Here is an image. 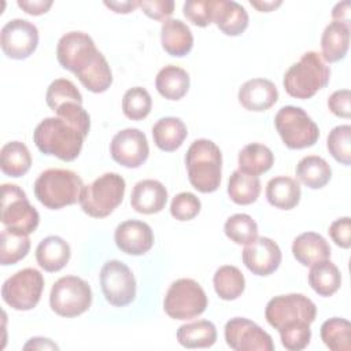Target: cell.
Here are the masks:
<instances>
[{"label": "cell", "mask_w": 351, "mask_h": 351, "mask_svg": "<svg viewBox=\"0 0 351 351\" xmlns=\"http://www.w3.org/2000/svg\"><path fill=\"white\" fill-rule=\"evenodd\" d=\"M59 64L74 73L80 82L93 93L106 92L112 84V73L104 55L92 37L84 32L63 34L56 45Z\"/></svg>", "instance_id": "6da1fadb"}, {"label": "cell", "mask_w": 351, "mask_h": 351, "mask_svg": "<svg viewBox=\"0 0 351 351\" xmlns=\"http://www.w3.org/2000/svg\"><path fill=\"white\" fill-rule=\"evenodd\" d=\"M85 137L75 125L60 117L43 119L33 132V141L40 152L53 155L64 162L77 159Z\"/></svg>", "instance_id": "7a4b0ae2"}, {"label": "cell", "mask_w": 351, "mask_h": 351, "mask_svg": "<svg viewBox=\"0 0 351 351\" xmlns=\"http://www.w3.org/2000/svg\"><path fill=\"white\" fill-rule=\"evenodd\" d=\"M185 166L188 180L196 191L210 193L218 189L222 173V154L214 141L207 138L195 140L186 151Z\"/></svg>", "instance_id": "3957f363"}, {"label": "cell", "mask_w": 351, "mask_h": 351, "mask_svg": "<svg viewBox=\"0 0 351 351\" xmlns=\"http://www.w3.org/2000/svg\"><path fill=\"white\" fill-rule=\"evenodd\" d=\"M330 80V69L321 53L308 51L302 55L284 74L282 85L285 92L295 99H310Z\"/></svg>", "instance_id": "277c9868"}, {"label": "cell", "mask_w": 351, "mask_h": 351, "mask_svg": "<svg viewBox=\"0 0 351 351\" xmlns=\"http://www.w3.org/2000/svg\"><path fill=\"white\" fill-rule=\"evenodd\" d=\"M82 188L81 177L67 169L44 170L34 181L37 200L51 210H59L77 203Z\"/></svg>", "instance_id": "5b68a950"}, {"label": "cell", "mask_w": 351, "mask_h": 351, "mask_svg": "<svg viewBox=\"0 0 351 351\" xmlns=\"http://www.w3.org/2000/svg\"><path fill=\"white\" fill-rule=\"evenodd\" d=\"M125 180L118 173H104L92 184L84 185L80 195L82 211L93 218L110 215L121 203L125 195Z\"/></svg>", "instance_id": "8992f818"}, {"label": "cell", "mask_w": 351, "mask_h": 351, "mask_svg": "<svg viewBox=\"0 0 351 351\" xmlns=\"http://www.w3.org/2000/svg\"><path fill=\"white\" fill-rule=\"evenodd\" d=\"M274 126L289 149H302L311 147L319 137L317 123L307 112L296 106L281 107L274 117Z\"/></svg>", "instance_id": "52a82bcc"}, {"label": "cell", "mask_w": 351, "mask_h": 351, "mask_svg": "<svg viewBox=\"0 0 351 351\" xmlns=\"http://www.w3.org/2000/svg\"><path fill=\"white\" fill-rule=\"evenodd\" d=\"M208 304L207 295L202 285L192 278H180L169 287L163 308L173 319H191L204 313Z\"/></svg>", "instance_id": "ba28073f"}, {"label": "cell", "mask_w": 351, "mask_h": 351, "mask_svg": "<svg viewBox=\"0 0 351 351\" xmlns=\"http://www.w3.org/2000/svg\"><path fill=\"white\" fill-rule=\"evenodd\" d=\"M90 304L92 289L81 277L64 276L52 285L49 306L58 315L73 318L85 313Z\"/></svg>", "instance_id": "9c48e42d"}, {"label": "cell", "mask_w": 351, "mask_h": 351, "mask_svg": "<svg viewBox=\"0 0 351 351\" xmlns=\"http://www.w3.org/2000/svg\"><path fill=\"white\" fill-rule=\"evenodd\" d=\"M317 307L302 293L278 295L271 298L265 308L266 321L277 330L299 322H314Z\"/></svg>", "instance_id": "30bf717a"}, {"label": "cell", "mask_w": 351, "mask_h": 351, "mask_svg": "<svg viewBox=\"0 0 351 351\" xmlns=\"http://www.w3.org/2000/svg\"><path fill=\"white\" fill-rule=\"evenodd\" d=\"M1 223L4 228L26 234L33 233L40 223L38 211L15 184L1 185Z\"/></svg>", "instance_id": "8fae6325"}, {"label": "cell", "mask_w": 351, "mask_h": 351, "mask_svg": "<svg viewBox=\"0 0 351 351\" xmlns=\"http://www.w3.org/2000/svg\"><path fill=\"white\" fill-rule=\"evenodd\" d=\"M44 289L43 274L26 267L8 277L1 287L3 300L14 310L27 311L37 306Z\"/></svg>", "instance_id": "7c38bea8"}, {"label": "cell", "mask_w": 351, "mask_h": 351, "mask_svg": "<svg viewBox=\"0 0 351 351\" xmlns=\"http://www.w3.org/2000/svg\"><path fill=\"white\" fill-rule=\"evenodd\" d=\"M100 285L106 300L115 306L123 307L136 299V278L132 270L121 261H107L100 270Z\"/></svg>", "instance_id": "4fadbf2b"}, {"label": "cell", "mask_w": 351, "mask_h": 351, "mask_svg": "<svg viewBox=\"0 0 351 351\" xmlns=\"http://www.w3.org/2000/svg\"><path fill=\"white\" fill-rule=\"evenodd\" d=\"M226 344L234 351H273L271 336L255 322L236 317L225 325Z\"/></svg>", "instance_id": "5bb4252c"}, {"label": "cell", "mask_w": 351, "mask_h": 351, "mask_svg": "<svg viewBox=\"0 0 351 351\" xmlns=\"http://www.w3.org/2000/svg\"><path fill=\"white\" fill-rule=\"evenodd\" d=\"M0 45L7 58L26 59L38 45V30L26 19H11L1 27Z\"/></svg>", "instance_id": "9a60e30c"}, {"label": "cell", "mask_w": 351, "mask_h": 351, "mask_svg": "<svg viewBox=\"0 0 351 351\" xmlns=\"http://www.w3.org/2000/svg\"><path fill=\"white\" fill-rule=\"evenodd\" d=\"M110 154L121 166L129 169L140 167L147 160L149 154L147 137L136 128L123 129L112 137Z\"/></svg>", "instance_id": "2e32d148"}, {"label": "cell", "mask_w": 351, "mask_h": 351, "mask_svg": "<svg viewBox=\"0 0 351 351\" xmlns=\"http://www.w3.org/2000/svg\"><path fill=\"white\" fill-rule=\"evenodd\" d=\"M241 258L252 274L269 276L278 269L282 255L276 241L269 237H256L250 244H245Z\"/></svg>", "instance_id": "e0dca14e"}, {"label": "cell", "mask_w": 351, "mask_h": 351, "mask_svg": "<svg viewBox=\"0 0 351 351\" xmlns=\"http://www.w3.org/2000/svg\"><path fill=\"white\" fill-rule=\"evenodd\" d=\"M114 240L122 252L128 255H143L154 245V232L147 222L128 219L117 226Z\"/></svg>", "instance_id": "ac0fdd59"}, {"label": "cell", "mask_w": 351, "mask_h": 351, "mask_svg": "<svg viewBox=\"0 0 351 351\" xmlns=\"http://www.w3.org/2000/svg\"><path fill=\"white\" fill-rule=\"evenodd\" d=\"M239 103L248 111H266L278 100L277 86L267 78H252L239 89Z\"/></svg>", "instance_id": "d6986e66"}, {"label": "cell", "mask_w": 351, "mask_h": 351, "mask_svg": "<svg viewBox=\"0 0 351 351\" xmlns=\"http://www.w3.org/2000/svg\"><path fill=\"white\" fill-rule=\"evenodd\" d=\"M167 202V191L160 181L141 180L132 191L130 204L141 214H156L162 211Z\"/></svg>", "instance_id": "ffe728a7"}, {"label": "cell", "mask_w": 351, "mask_h": 351, "mask_svg": "<svg viewBox=\"0 0 351 351\" xmlns=\"http://www.w3.org/2000/svg\"><path fill=\"white\" fill-rule=\"evenodd\" d=\"M213 22L226 36H240L248 26V14L233 0H214Z\"/></svg>", "instance_id": "44dd1931"}, {"label": "cell", "mask_w": 351, "mask_h": 351, "mask_svg": "<svg viewBox=\"0 0 351 351\" xmlns=\"http://www.w3.org/2000/svg\"><path fill=\"white\" fill-rule=\"evenodd\" d=\"M330 245L315 232H304L292 243V254L303 266H311L319 261L330 258Z\"/></svg>", "instance_id": "7402d4cb"}, {"label": "cell", "mask_w": 351, "mask_h": 351, "mask_svg": "<svg viewBox=\"0 0 351 351\" xmlns=\"http://www.w3.org/2000/svg\"><path fill=\"white\" fill-rule=\"evenodd\" d=\"M160 41L163 49L171 56H185L193 47L191 29L181 19H167L160 27Z\"/></svg>", "instance_id": "603a6c76"}, {"label": "cell", "mask_w": 351, "mask_h": 351, "mask_svg": "<svg viewBox=\"0 0 351 351\" xmlns=\"http://www.w3.org/2000/svg\"><path fill=\"white\" fill-rule=\"evenodd\" d=\"M70 255V245L59 236H48L43 239L36 248L37 263L49 273L62 270L67 265Z\"/></svg>", "instance_id": "cb8c5ba5"}, {"label": "cell", "mask_w": 351, "mask_h": 351, "mask_svg": "<svg viewBox=\"0 0 351 351\" xmlns=\"http://www.w3.org/2000/svg\"><path fill=\"white\" fill-rule=\"evenodd\" d=\"M350 45V26L340 22H330L321 36V56L329 63L341 60Z\"/></svg>", "instance_id": "d4e9b609"}, {"label": "cell", "mask_w": 351, "mask_h": 351, "mask_svg": "<svg viewBox=\"0 0 351 351\" xmlns=\"http://www.w3.org/2000/svg\"><path fill=\"white\" fill-rule=\"evenodd\" d=\"M188 130L185 123L176 117H165L152 126V137L156 147L166 152L178 149L186 138Z\"/></svg>", "instance_id": "484cf974"}, {"label": "cell", "mask_w": 351, "mask_h": 351, "mask_svg": "<svg viewBox=\"0 0 351 351\" xmlns=\"http://www.w3.org/2000/svg\"><path fill=\"white\" fill-rule=\"evenodd\" d=\"M189 74L174 64L162 67L155 78V86L158 92L167 100L182 99L189 89Z\"/></svg>", "instance_id": "4316f807"}, {"label": "cell", "mask_w": 351, "mask_h": 351, "mask_svg": "<svg viewBox=\"0 0 351 351\" xmlns=\"http://www.w3.org/2000/svg\"><path fill=\"white\" fill-rule=\"evenodd\" d=\"M300 195L299 182L291 177L278 176L266 185V199L276 208L291 210L296 207L300 202Z\"/></svg>", "instance_id": "83f0119b"}, {"label": "cell", "mask_w": 351, "mask_h": 351, "mask_svg": "<svg viewBox=\"0 0 351 351\" xmlns=\"http://www.w3.org/2000/svg\"><path fill=\"white\" fill-rule=\"evenodd\" d=\"M177 340L185 348H208L217 341V328L207 319L184 324L177 330Z\"/></svg>", "instance_id": "f1b7e54d"}, {"label": "cell", "mask_w": 351, "mask_h": 351, "mask_svg": "<svg viewBox=\"0 0 351 351\" xmlns=\"http://www.w3.org/2000/svg\"><path fill=\"white\" fill-rule=\"evenodd\" d=\"M239 170L250 176H261L271 169L274 155L271 149L259 143H251L239 152Z\"/></svg>", "instance_id": "f546056e"}, {"label": "cell", "mask_w": 351, "mask_h": 351, "mask_svg": "<svg viewBox=\"0 0 351 351\" xmlns=\"http://www.w3.org/2000/svg\"><path fill=\"white\" fill-rule=\"evenodd\" d=\"M308 284L319 296H332L341 285V274L337 266L329 259L311 265Z\"/></svg>", "instance_id": "4dcf8cb0"}, {"label": "cell", "mask_w": 351, "mask_h": 351, "mask_svg": "<svg viewBox=\"0 0 351 351\" xmlns=\"http://www.w3.org/2000/svg\"><path fill=\"white\" fill-rule=\"evenodd\" d=\"M298 180L311 189H319L325 186L330 177L332 169L329 163L317 155H307L302 158L296 166Z\"/></svg>", "instance_id": "1f68e13d"}, {"label": "cell", "mask_w": 351, "mask_h": 351, "mask_svg": "<svg viewBox=\"0 0 351 351\" xmlns=\"http://www.w3.org/2000/svg\"><path fill=\"white\" fill-rule=\"evenodd\" d=\"M32 166V156L27 147L21 141H10L0 151V167L8 177H22Z\"/></svg>", "instance_id": "d6a6232c"}, {"label": "cell", "mask_w": 351, "mask_h": 351, "mask_svg": "<svg viewBox=\"0 0 351 351\" xmlns=\"http://www.w3.org/2000/svg\"><path fill=\"white\" fill-rule=\"evenodd\" d=\"M213 284L217 295L223 300L237 299L245 288V278L241 270L232 265H225L217 269Z\"/></svg>", "instance_id": "836d02e7"}, {"label": "cell", "mask_w": 351, "mask_h": 351, "mask_svg": "<svg viewBox=\"0 0 351 351\" xmlns=\"http://www.w3.org/2000/svg\"><path fill=\"white\" fill-rule=\"evenodd\" d=\"M30 250L29 234L4 228L0 234V263L15 265L23 259Z\"/></svg>", "instance_id": "e575fe53"}, {"label": "cell", "mask_w": 351, "mask_h": 351, "mask_svg": "<svg viewBox=\"0 0 351 351\" xmlns=\"http://www.w3.org/2000/svg\"><path fill=\"white\" fill-rule=\"evenodd\" d=\"M261 181L255 176L245 174L240 170H234L229 177L228 195L236 204L247 206L259 197Z\"/></svg>", "instance_id": "d590c367"}, {"label": "cell", "mask_w": 351, "mask_h": 351, "mask_svg": "<svg viewBox=\"0 0 351 351\" xmlns=\"http://www.w3.org/2000/svg\"><path fill=\"white\" fill-rule=\"evenodd\" d=\"M321 339L324 344L332 351L351 350V324L339 317L326 319L321 325Z\"/></svg>", "instance_id": "8d00e7d4"}, {"label": "cell", "mask_w": 351, "mask_h": 351, "mask_svg": "<svg viewBox=\"0 0 351 351\" xmlns=\"http://www.w3.org/2000/svg\"><path fill=\"white\" fill-rule=\"evenodd\" d=\"M223 232L236 244H250L258 237V225L248 214H233L223 225Z\"/></svg>", "instance_id": "74e56055"}, {"label": "cell", "mask_w": 351, "mask_h": 351, "mask_svg": "<svg viewBox=\"0 0 351 351\" xmlns=\"http://www.w3.org/2000/svg\"><path fill=\"white\" fill-rule=\"evenodd\" d=\"M151 95L141 86L128 89L122 97V111L125 117L132 121L144 119L151 112Z\"/></svg>", "instance_id": "f35d334b"}, {"label": "cell", "mask_w": 351, "mask_h": 351, "mask_svg": "<svg viewBox=\"0 0 351 351\" xmlns=\"http://www.w3.org/2000/svg\"><path fill=\"white\" fill-rule=\"evenodd\" d=\"M45 100L48 107L55 111L58 110L62 104L69 103V101H75L82 104V95L77 89V86L66 78H58L51 82V85L47 89L45 93Z\"/></svg>", "instance_id": "ab89813d"}, {"label": "cell", "mask_w": 351, "mask_h": 351, "mask_svg": "<svg viewBox=\"0 0 351 351\" xmlns=\"http://www.w3.org/2000/svg\"><path fill=\"white\" fill-rule=\"evenodd\" d=\"M329 154L341 165L350 166L351 163V126L339 125L333 128L326 140Z\"/></svg>", "instance_id": "60d3db41"}, {"label": "cell", "mask_w": 351, "mask_h": 351, "mask_svg": "<svg viewBox=\"0 0 351 351\" xmlns=\"http://www.w3.org/2000/svg\"><path fill=\"white\" fill-rule=\"evenodd\" d=\"M282 346L289 351H300L306 348L311 339L310 324L299 322L278 330Z\"/></svg>", "instance_id": "b9f144b4"}, {"label": "cell", "mask_w": 351, "mask_h": 351, "mask_svg": "<svg viewBox=\"0 0 351 351\" xmlns=\"http://www.w3.org/2000/svg\"><path fill=\"white\" fill-rule=\"evenodd\" d=\"M202 208L199 197L191 192H181L176 195L170 204V214L178 221L193 219Z\"/></svg>", "instance_id": "7bdbcfd3"}, {"label": "cell", "mask_w": 351, "mask_h": 351, "mask_svg": "<svg viewBox=\"0 0 351 351\" xmlns=\"http://www.w3.org/2000/svg\"><path fill=\"white\" fill-rule=\"evenodd\" d=\"M213 1L214 0H188L182 7L184 15L193 25L206 27L213 22Z\"/></svg>", "instance_id": "ee69618b"}, {"label": "cell", "mask_w": 351, "mask_h": 351, "mask_svg": "<svg viewBox=\"0 0 351 351\" xmlns=\"http://www.w3.org/2000/svg\"><path fill=\"white\" fill-rule=\"evenodd\" d=\"M58 117L71 122L75 125L85 136H88L89 129H90V117L82 107V104L75 103V101H69L62 104L58 110L53 111Z\"/></svg>", "instance_id": "f6af8a7d"}, {"label": "cell", "mask_w": 351, "mask_h": 351, "mask_svg": "<svg viewBox=\"0 0 351 351\" xmlns=\"http://www.w3.org/2000/svg\"><path fill=\"white\" fill-rule=\"evenodd\" d=\"M143 12L155 21H167L174 11V1L171 0H143L138 1Z\"/></svg>", "instance_id": "bcb514c9"}, {"label": "cell", "mask_w": 351, "mask_h": 351, "mask_svg": "<svg viewBox=\"0 0 351 351\" xmlns=\"http://www.w3.org/2000/svg\"><path fill=\"white\" fill-rule=\"evenodd\" d=\"M328 232L336 245L346 248V250L351 247V219H350V217H343V218L333 221L330 223Z\"/></svg>", "instance_id": "7dc6e473"}, {"label": "cell", "mask_w": 351, "mask_h": 351, "mask_svg": "<svg viewBox=\"0 0 351 351\" xmlns=\"http://www.w3.org/2000/svg\"><path fill=\"white\" fill-rule=\"evenodd\" d=\"M329 110L340 118L351 117V92L348 89L335 90L328 99Z\"/></svg>", "instance_id": "c3c4849f"}, {"label": "cell", "mask_w": 351, "mask_h": 351, "mask_svg": "<svg viewBox=\"0 0 351 351\" xmlns=\"http://www.w3.org/2000/svg\"><path fill=\"white\" fill-rule=\"evenodd\" d=\"M51 5L52 0H18V7L30 15L45 14Z\"/></svg>", "instance_id": "681fc988"}, {"label": "cell", "mask_w": 351, "mask_h": 351, "mask_svg": "<svg viewBox=\"0 0 351 351\" xmlns=\"http://www.w3.org/2000/svg\"><path fill=\"white\" fill-rule=\"evenodd\" d=\"M332 18L335 22H340L350 26V1L344 0L337 3L332 10Z\"/></svg>", "instance_id": "f907efd6"}, {"label": "cell", "mask_w": 351, "mask_h": 351, "mask_svg": "<svg viewBox=\"0 0 351 351\" xmlns=\"http://www.w3.org/2000/svg\"><path fill=\"white\" fill-rule=\"evenodd\" d=\"M104 5L111 8L117 14H128L134 11L138 7V1L126 0V1H104Z\"/></svg>", "instance_id": "816d5d0a"}, {"label": "cell", "mask_w": 351, "mask_h": 351, "mask_svg": "<svg viewBox=\"0 0 351 351\" xmlns=\"http://www.w3.org/2000/svg\"><path fill=\"white\" fill-rule=\"evenodd\" d=\"M59 350V347L52 343L49 339H44V337H33L30 339L25 346L23 350Z\"/></svg>", "instance_id": "f5cc1de1"}, {"label": "cell", "mask_w": 351, "mask_h": 351, "mask_svg": "<svg viewBox=\"0 0 351 351\" xmlns=\"http://www.w3.org/2000/svg\"><path fill=\"white\" fill-rule=\"evenodd\" d=\"M250 3H251L252 7L258 8V10L262 11V12L273 11L276 7L281 5V1H280V0H277V1H252V0H251Z\"/></svg>", "instance_id": "db71d44e"}]
</instances>
